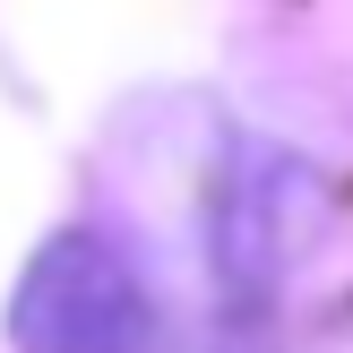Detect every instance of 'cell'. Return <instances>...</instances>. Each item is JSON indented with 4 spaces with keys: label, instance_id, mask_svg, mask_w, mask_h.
<instances>
[{
    "label": "cell",
    "instance_id": "6da1fadb",
    "mask_svg": "<svg viewBox=\"0 0 353 353\" xmlns=\"http://www.w3.org/2000/svg\"><path fill=\"white\" fill-rule=\"evenodd\" d=\"M17 353H155V302L103 233H52L9 302Z\"/></svg>",
    "mask_w": 353,
    "mask_h": 353
}]
</instances>
